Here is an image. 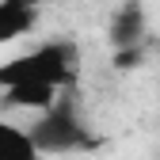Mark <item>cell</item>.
I'll return each instance as SVG.
<instances>
[{"instance_id":"obj_1","label":"cell","mask_w":160,"mask_h":160,"mask_svg":"<svg viewBox=\"0 0 160 160\" xmlns=\"http://www.w3.org/2000/svg\"><path fill=\"white\" fill-rule=\"evenodd\" d=\"M76 80V61H72V50L61 42H50V46H38L31 53H19L8 57L0 65V88H15V84H53V88H69Z\"/></svg>"},{"instance_id":"obj_2","label":"cell","mask_w":160,"mask_h":160,"mask_svg":"<svg viewBox=\"0 0 160 160\" xmlns=\"http://www.w3.org/2000/svg\"><path fill=\"white\" fill-rule=\"evenodd\" d=\"M31 133H34V141H38L42 152H65V149H76V145H88L92 141L88 130L80 126V118L72 111H65L61 103H57L53 111H46L42 122H38Z\"/></svg>"},{"instance_id":"obj_3","label":"cell","mask_w":160,"mask_h":160,"mask_svg":"<svg viewBox=\"0 0 160 160\" xmlns=\"http://www.w3.org/2000/svg\"><path fill=\"white\" fill-rule=\"evenodd\" d=\"M38 8L42 0H0V46L31 34L38 27Z\"/></svg>"},{"instance_id":"obj_4","label":"cell","mask_w":160,"mask_h":160,"mask_svg":"<svg viewBox=\"0 0 160 160\" xmlns=\"http://www.w3.org/2000/svg\"><path fill=\"white\" fill-rule=\"evenodd\" d=\"M0 160H46V152L38 149L31 130L0 118Z\"/></svg>"},{"instance_id":"obj_5","label":"cell","mask_w":160,"mask_h":160,"mask_svg":"<svg viewBox=\"0 0 160 160\" xmlns=\"http://www.w3.org/2000/svg\"><path fill=\"white\" fill-rule=\"evenodd\" d=\"M57 99H61V88L53 84H15V88H4V103L12 107H27V111H53Z\"/></svg>"},{"instance_id":"obj_6","label":"cell","mask_w":160,"mask_h":160,"mask_svg":"<svg viewBox=\"0 0 160 160\" xmlns=\"http://www.w3.org/2000/svg\"><path fill=\"white\" fill-rule=\"evenodd\" d=\"M137 31H141V19L137 15H122V23H114V38L118 42H133Z\"/></svg>"}]
</instances>
